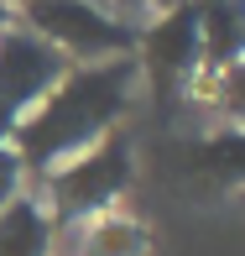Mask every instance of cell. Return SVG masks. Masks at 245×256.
Instances as JSON below:
<instances>
[{
	"instance_id": "6da1fadb",
	"label": "cell",
	"mask_w": 245,
	"mask_h": 256,
	"mask_svg": "<svg viewBox=\"0 0 245 256\" xmlns=\"http://www.w3.org/2000/svg\"><path fill=\"white\" fill-rule=\"evenodd\" d=\"M136 89V63L131 58H110V63H73L63 78L16 120V146L21 168L52 172L57 162L89 152L94 142L115 131Z\"/></svg>"
},
{
	"instance_id": "7a4b0ae2",
	"label": "cell",
	"mask_w": 245,
	"mask_h": 256,
	"mask_svg": "<svg viewBox=\"0 0 245 256\" xmlns=\"http://www.w3.org/2000/svg\"><path fill=\"white\" fill-rule=\"evenodd\" d=\"M16 16L68 63H110V58H131L136 48V26L120 21L104 0H21Z\"/></svg>"
},
{
	"instance_id": "3957f363",
	"label": "cell",
	"mask_w": 245,
	"mask_h": 256,
	"mask_svg": "<svg viewBox=\"0 0 245 256\" xmlns=\"http://www.w3.org/2000/svg\"><path fill=\"white\" fill-rule=\"evenodd\" d=\"M125 183H131V146H125V136H104L89 152L57 162L47 178V194L63 220H84V214L110 209L125 194Z\"/></svg>"
},
{
	"instance_id": "277c9868",
	"label": "cell",
	"mask_w": 245,
	"mask_h": 256,
	"mask_svg": "<svg viewBox=\"0 0 245 256\" xmlns=\"http://www.w3.org/2000/svg\"><path fill=\"white\" fill-rule=\"evenodd\" d=\"M68 68L73 63H68L52 42H42L37 32H26L21 21L0 32V100H5L16 115H26Z\"/></svg>"
},
{
	"instance_id": "5b68a950",
	"label": "cell",
	"mask_w": 245,
	"mask_h": 256,
	"mask_svg": "<svg viewBox=\"0 0 245 256\" xmlns=\"http://www.w3.org/2000/svg\"><path fill=\"white\" fill-rule=\"evenodd\" d=\"M141 68L151 74V84L162 94H172L178 84L204 68V48H198V6L178 0L172 10H162L157 21L141 32Z\"/></svg>"
},
{
	"instance_id": "8992f818",
	"label": "cell",
	"mask_w": 245,
	"mask_h": 256,
	"mask_svg": "<svg viewBox=\"0 0 245 256\" xmlns=\"http://www.w3.org/2000/svg\"><path fill=\"white\" fill-rule=\"evenodd\" d=\"M198 48H204V74H225L245 63V0H209L198 6Z\"/></svg>"
},
{
	"instance_id": "52a82bcc",
	"label": "cell",
	"mask_w": 245,
	"mask_h": 256,
	"mask_svg": "<svg viewBox=\"0 0 245 256\" xmlns=\"http://www.w3.org/2000/svg\"><path fill=\"white\" fill-rule=\"evenodd\" d=\"M188 168H193V178L214 183V188H245V126H230V131L193 142Z\"/></svg>"
},
{
	"instance_id": "ba28073f",
	"label": "cell",
	"mask_w": 245,
	"mask_h": 256,
	"mask_svg": "<svg viewBox=\"0 0 245 256\" xmlns=\"http://www.w3.org/2000/svg\"><path fill=\"white\" fill-rule=\"evenodd\" d=\"M47 251H52V220L42 204L21 194L0 214V256H47Z\"/></svg>"
},
{
	"instance_id": "9c48e42d",
	"label": "cell",
	"mask_w": 245,
	"mask_h": 256,
	"mask_svg": "<svg viewBox=\"0 0 245 256\" xmlns=\"http://www.w3.org/2000/svg\"><path fill=\"white\" fill-rule=\"evenodd\" d=\"M146 251V230L131 220H99L84 236V256H141Z\"/></svg>"
},
{
	"instance_id": "30bf717a",
	"label": "cell",
	"mask_w": 245,
	"mask_h": 256,
	"mask_svg": "<svg viewBox=\"0 0 245 256\" xmlns=\"http://www.w3.org/2000/svg\"><path fill=\"white\" fill-rule=\"evenodd\" d=\"M214 100L225 115H235V120H245V63L225 68V74L214 78Z\"/></svg>"
},
{
	"instance_id": "8fae6325",
	"label": "cell",
	"mask_w": 245,
	"mask_h": 256,
	"mask_svg": "<svg viewBox=\"0 0 245 256\" xmlns=\"http://www.w3.org/2000/svg\"><path fill=\"white\" fill-rule=\"evenodd\" d=\"M21 178H26V168H21L16 146H0V214L21 199Z\"/></svg>"
},
{
	"instance_id": "7c38bea8",
	"label": "cell",
	"mask_w": 245,
	"mask_h": 256,
	"mask_svg": "<svg viewBox=\"0 0 245 256\" xmlns=\"http://www.w3.org/2000/svg\"><path fill=\"white\" fill-rule=\"evenodd\" d=\"M16 120H21V115L10 110L5 100H0V146H10V136H16Z\"/></svg>"
},
{
	"instance_id": "4fadbf2b",
	"label": "cell",
	"mask_w": 245,
	"mask_h": 256,
	"mask_svg": "<svg viewBox=\"0 0 245 256\" xmlns=\"http://www.w3.org/2000/svg\"><path fill=\"white\" fill-rule=\"evenodd\" d=\"M120 6L125 10H157V16H162V10H172L178 0H120Z\"/></svg>"
},
{
	"instance_id": "5bb4252c",
	"label": "cell",
	"mask_w": 245,
	"mask_h": 256,
	"mask_svg": "<svg viewBox=\"0 0 245 256\" xmlns=\"http://www.w3.org/2000/svg\"><path fill=\"white\" fill-rule=\"evenodd\" d=\"M5 26H10V6L0 0V32H5Z\"/></svg>"
},
{
	"instance_id": "9a60e30c",
	"label": "cell",
	"mask_w": 245,
	"mask_h": 256,
	"mask_svg": "<svg viewBox=\"0 0 245 256\" xmlns=\"http://www.w3.org/2000/svg\"><path fill=\"white\" fill-rule=\"evenodd\" d=\"M193 6H209V0H193Z\"/></svg>"
},
{
	"instance_id": "2e32d148",
	"label": "cell",
	"mask_w": 245,
	"mask_h": 256,
	"mask_svg": "<svg viewBox=\"0 0 245 256\" xmlns=\"http://www.w3.org/2000/svg\"><path fill=\"white\" fill-rule=\"evenodd\" d=\"M5 6H21V0H5Z\"/></svg>"
}]
</instances>
